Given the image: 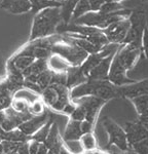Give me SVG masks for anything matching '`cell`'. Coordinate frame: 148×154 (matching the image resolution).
<instances>
[{"instance_id":"33","label":"cell","mask_w":148,"mask_h":154,"mask_svg":"<svg viewBox=\"0 0 148 154\" xmlns=\"http://www.w3.org/2000/svg\"><path fill=\"white\" fill-rule=\"evenodd\" d=\"M141 49H142V53L144 54L145 58L148 60V27L147 26L145 27L144 32H143Z\"/></svg>"},{"instance_id":"7","label":"cell","mask_w":148,"mask_h":154,"mask_svg":"<svg viewBox=\"0 0 148 154\" xmlns=\"http://www.w3.org/2000/svg\"><path fill=\"white\" fill-rule=\"evenodd\" d=\"M108 136V147H115L118 151H127L131 148L125 128L111 118H105L102 122Z\"/></svg>"},{"instance_id":"17","label":"cell","mask_w":148,"mask_h":154,"mask_svg":"<svg viewBox=\"0 0 148 154\" xmlns=\"http://www.w3.org/2000/svg\"><path fill=\"white\" fill-rule=\"evenodd\" d=\"M81 136H82V131L80 128V121L69 119L62 136L64 142H76L80 140Z\"/></svg>"},{"instance_id":"3","label":"cell","mask_w":148,"mask_h":154,"mask_svg":"<svg viewBox=\"0 0 148 154\" xmlns=\"http://www.w3.org/2000/svg\"><path fill=\"white\" fill-rule=\"evenodd\" d=\"M70 96L71 99L92 96L105 100L106 102L118 98L117 88L112 85L108 80H88L71 89Z\"/></svg>"},{"instance_id":"20","label":"cell","mask_w":148,"mask_h":154,"mask_svg":"<svg viewBox=\"0 0 148 154\" xmlns=\"http://www.w3.org/2000/svg\"><path fill=\"white\" fill-rule=\"evenodd\" d=\"M48 69L54 73H66L72 67L66 60L56 54H51L48 57Z\"/></svg>"},{"instance_id":"21","label":"cell","mask_w":148,"mask_h":154,"mask_svg":"<svg viewBox=\"0 0 148 154\" xmlns=\"http://www.w3.org/2000/svg\"><path fill=\"white\" fill-rule=\"evenodd\" d=\"M44 144L48 146L49 150L51 149H62L64 147V140L60 135L59 126L56 122H54L51 125V131H49V134Z\"/></svg>"},{"instance_id":"8","label":"cell","mask_w":148,"mask_h":154,"mask_svg":"<svg viewBox=\"0 0 148 154\" xmlns=\"http://www.w3.org/2000/svg\"><path fill=\"white\" fill-rule=\"evenodd\" d=\"M129 20L131 26L123 44H133L138 48H141L143 32L146 27L144 14L142 11H134L131 14Z\"/></svg>"},{"instance_id":"25","label":"cell","mask_w":148,"mask_h":154,"mask_svg":"<svg viewBox=\"0 0 148 154\" xmlns=\"http://www.w3.org/2000/svg\"><path fill=\"white\" fill-rule=\"evenodd\" d=\"M79 144L82 148L83 152H92L98 149V144H97V139L95 137L94 131L92 133H88L81 136Z\"/></svg>"},{"instance_id":"41","label":"cell","mask_w":148,"mask_h":154,"mask_svg":"<svg viewBox=\"0 0 148 154\" xmlns=\"http://www.w3.org/2000/svg\"><path fill=\"white\" fill-rule=\"evenodd\" d=\"M1 142H2V139H1V138H0V143H1Z\"/></svg>"},{"instance_id":"19","label":"cell","mask_w":148,"mask_h":154,"mask_svg":"<svg viewBox=\"0 0 148 154\" xmlns=\"http://www.w3.org/2000/svg\"><path fill=\"white\" fill-rule=\"evenodd\" d=\"M53 76H54V72L48 69V70L38 74V75L29 77V78H26L25 80L33 83L34 85L37 86V88L40 91V93H42L43 89H45L48 86L51 85V82H53Z\"/></svg>"},{"instance_id":"11","label":"cell","mask_w":148,"mask_h":154,"mask_svg":"<svg viewBox=\"0 0 148 154\" xmlns=\"http://www.w3.org/2000/svg\"><path fill=\"white\" fill-rule=\"evenodd\" d=\"M123 128L127 134L130 147L136 143L148 139V131L139 119L134 121H128Z\"/></svg>"},{"instance_id":"34","label":"cell","mask_w":148,"mask_h":154,"mask_svg":"<svg viewBox=\"0 0 148 154\" xmlns=\"http://www.w3.org/2000/svg\"><path fill=\"white\" fill-rule=\"evenodd\" d=\"M107 1L108 0H88L91 7V11L94 12H98L101 9V7L103 6V4Z\"/></svg>"},{"instance_id":"38","label":"cell","mask_w":148,"mask_h":154,"mask_svg":"<svg viewBox=\"0 0 148 154\" xmlns=\"http://www.w3.org/2000/svg\"><path fill=\"white\" fill-rule=\"evenodd\" d=\"M18 154H30L29 152V141L22 143L18 149Z\"/></svg>"},{"instance_id":"13","label":"cell","mask_w":148,"mask_h":154,"mask_svg":"<svg viewBox=\"0 0 148 154\" xmlns=\"http://www.w3.org/2000/svg\"><path fill=\"white\" fill-rule=\"evenodd\" d=\"M19 89L21 88L11 83L6 77L0 78V111L11 107L14 94Z\"/></svg>"},{"instance_id":"40","label":"cell","mask_w":148,"mask_h":154,"mask_svg":"<svg viewBox=\"0 0 148 154\" xmlns=\"http://www.w3.org/2000/svg\"><path fill=\"white\" fill-rule=\"evenodd\" d=\"M115 154H137V153H136L132 148H130L129 150H127V151H118V152H116Z\"/></svg>"},{"instance_id":"39","label":"cell","mask_w":148,"mask_h":154,"mask_svg":"<svg viewBox=\"0 0 148 154\" xmlns=\"http://www.w3.org/2000/svg\"><path fill=\"white\" fill-rule=\"evenodd\" d=\"M48 151H49V149L48 148V146L44 143H40L36 154H48Z\"/></svg>"},{"instance_id":"16","label":"cell","mask_w":148,"mask_h":154,"mask_svg":"<svg viewBox=\"0 0 148 154\" xmlns=\"http://www.w3.org/2000/svg\"><path fill=\"white\" fill-rule=\"evenodd\" d=\"M0 6L14 14H24L32 9L30 0H1Z\"/></svg>"},{"instance_id":"35","label":"cell","mask_w":148,"mask_h":154,"mask_svg":"<svg viewBox=\"0 0 148 154\" xmlns=\"http://www.w3.org/2000/svg\"><path fill=\"white\" fill-rule=\"evenodd\" d=\"M80 128H81V131H82V135H85V134L94 131L95 123L91 122V121H88V120H83L80 122Z\"/></svg>"},{"instance_id":"1","label":"cell","mask_w":148,"mask_h":154,"mask_svg":"<svg viewBox=\"0 0 148 154\" xmlns=\"http://www.w3.org/2000/svg\"><path fill=\"white\" fill-rule=\"evenodd\" d=\"M141 53V48H138L133 44L119 45L111 63L108 81L116 88L134 83L135 80L128 76V72L136 66Z\"/></svg>"},{"instance_id":"2","label":"cell","mask_w":148,"mask_h":154,"mask_svg":"<svg viewBox=\"0 0 148 154\" xmlns=\"http://www.w3.org/2000/svg\"><path fill=\"white\" fill-rule=\"evenodd\" d=\"M61 24L60 7H51L40 11L34 18L29 42L53 36Z\"/></svg>"},{"instance_id":"29","label":"cell","mask_w":148,"mask_h":154,"mask_svg":"<svg viewBox=\"0 0 148 154\" xmlns=\"http://www.w3.org/2000/svg\"><path fill=\"white\" fill-rule=\"evenodd\" d=\"M88 12H91V7L88 0H79L73 11L72 18L77 20L78 18H80V17L85 16V14H88Z\"/></svg>"},{"instance_id":"30","label":"cell","mask_w":148,"mask_h":154,"mask_svg":"<svg viewBox=\"0 0 148 154\" xmlns=\"http://www.w3.org/2000/svg\"><path fill=\"white\" fill-rule=\"evenodd\" d=\"M123 9V6L119 2L113 1V0H108L107 2H105L103 4V6L101 7V9L99 11L103 12V14H111V12H116Z\"/></svg>"},{"instance_id":"5","label":"cell","mask_w":148,"mask_h":154,"mask_svg":"<svg viewBox=\"0 0 148 154\" xmlns=\"http://www.w3.org/2000/svg\"><path fill=\"white\" fill-rule=\"evenodd\" d=\"M51 54H59L73 67L81 66L88 57V53H85L83 49L72 43L67 37L61 34L56 37L55 43L51 46Z\"/></svg>"},{"instance_id":"31","label":"cell","mask_w":148,"mask_h":154,"mask_svg":"<svg viewBox=\"0 0 148 154\" xmlns=\"http://www.w3.org/2000/svg\"><path fill=\"white\" fill-rule=\"evenodd\" d=\"M85 118H86V113H85V109L81 106L76 105L75 104V109H74V111L71 113V115L69 116V119H72V120H75V121H80L81 122V121L85 120Z\"/></svg>"},{"instance_id":"23","label":"cell","mask_w":148,"mask_h":154,"mask_svg":"<svg viewBox=\"0 0 148 154\" xmlns=\"http://www.w3.org/2000/svg\"><path fill=\"white\" fill-rule=\"evenodd\" d=\"M79 0H62L61 9V16H62V24L67 25L69 21L72 18L73 11L75 9Z\"/></svg>"},{"instance_id":"24","label":"cell","mask_w":148,"mask_h":154,"mask_svg":"<svg viewBox=\"0 0 148 154\" xmlns=\"http://www.w3.org/2000/svg\"><path fill=\"white\" fill-rule=\"evenodd\" d=\"M131 103L135 107L139 118L148 117V96H139L131 99Z\"/></svg>"},{"instance_id":"15","label":"cell","mask_w":148,"mask_h":154,"mask_svg":"<svg viewBox=\"0 0 148 154\" xmlns=\"http://www.w3.org/2000/svg\"><path fill=\"white\" fill-rule=\"evenodd\" d=\"M114 54H111L107 58L103 59L100 64L88 74V80H108L111 63Z\"/></svg>"},{"instance_id":"9","label":"cell","mask_w":148,"mask_h":154,"mask_svg":"<svg viewBox=\"0 0 148 154\" xmlns=\"http://www.w3.org/2000/svg\"><path fill=\"white\" fill-rule=\"evenodd\" d=\"M72 101L74 104L79 105L85 109L86 113L85 120H88L93 123H96V120H97L99 114H100L101 109L107 103L105 100H102L100 98H96V97H92V96L72 99Z\"/></svg>"},{"instance_id":"10","label":"cell","mask_w":148,"mask_h":154,"mask_svg":"<svg viewBox=\"0 0 148 154\" xmlns=\"http://www.w3.org/2000/svg\"><path fill=\"white\" fill-rule=\"evenodd\" d=\"M130 26V20L129 18H127L119 20V21L109 25L107 28H105L102 31L106 36V38L108 39L109 43L122 45V44H123V41H125V37L128 35Z\"/></svg>"},{"instance_id":"4","label":"cell","mask_w":148,"mask_h":154,"mask_svg":"<svg viewBox=\"0 0 148 154\" xmlns=\"http://www.w3.org/2000/svg\"><path fill=\"white\" fill-rule=\"evenodd\" d=\"M41 100L46 108L63 114L69 104L72 102L70 96V89L63 84L51 83L41 93Z\"/></svg>"},{"instance_id":"36","label":"cell","mask_w":148,"mask_h":154,"mask_svg":"<svg viewBox=\"0 0 148 154\" xmlns=\"http://www.w3.org/2000/svg\"><path fill=\"white\" fill-rule=\"evenodd\" d=\"M6 76V63L3 60V56L0 53V78Z\"/></svg>"},{"instance_id":"6","label":"cell","mask_w":148,"mask_h":154,"mask_svg":"<svg viewBox=\"0 0 148 154\" xmlns=\"http://www.w3.org/2000/svg\"><path fill=\"white\" fill-rule=\"evenodd\" d=\"M131 12L129 9H122L116 12H111V14H103V12H88L85 16L80 17L77 20L74 21L75 24L83 25V26L94 27L100 30H104L107 28L109 25L115 23L122 19H127L131 16Z\"/></svg>"},{"instance_id":"28","label":"cell","mask_w":148,"mask_h":154,"mask_svg":"<svg viewBox=\"0 0 148 154\" xmlns=\"http://www.w3.org/2000/svg\"><path fill=\"white\" fill-rule=\"evenodd\" d=\"M29 107H30V103L19 98H14L11 105L12 110L18 113H29Z\"/></svg>"},{"instance_id":"26","label":"cell","mask_w":148,"mask_h":154,"mask_svg":"<svg viewBox=\"0 0 148 154\" xmlns=\"http://www.w3.org/2000/svg\"><path fill=\"white\" fill-rule=\"evenodd\" d=\"M53 123H54V121L49 119V120L42 126V128H40V130H39L37 133H35L33 136L31 137V140L36 141V142H38V143H44V142H45V140H46V138H48Z\"/></svg>"},{"instance_id":"32","label":"cell","mask_w":148,"mask_h":154,"mask_svg":"<svg viewBox=\"0 0 148 154\" xmlns=\"http://www.w3.org/2000/svg\"><path fill=\"white\" fill-rule=\"evenodd\" d=\"M131 148L137 154H148V139L134 144L131 146Z\"/></svg>"},{"instance_id":"22","label":"cell","mask_w":148,"mask_h":154,"mask_svg":"<svg viewBox=\"0 0 148 154\" xmlns=\"http://www.w3.org/2000/svg\"><path fill=\"white\" fill-rule=\"evenodd\" d=\"M48 59L35 60L34 63L23 72V76L25 79L29 78V77H33V76H36V75H38V74L42 73V72L48 70Z\"/></svg>"},{"instance_id":"27","label":"cell","mask_w":148,"mask_h":154,"mask_svg":"<svg viewBox=\"0 0 148 154\" xmlns=\"http://www.w3.org/2000/svg\"><path fill=\"white\" fill-rule=\"evenodd\" d=\"M29 113H30L31 116H40L42 114L46 113V106L44 105V103L40 99L34 101L33 103L30 104V107H29Z\"/></svg>"},{"instance_id":"37","label":"cell","mask_w":148,"mask_h":154,"mask_svg":"<svg viewBox=\"0 0 148 154\" xmlns=\"http://www.w3.org/2000/svg\"><path fill=\"white\" fill-rule=\"evenodd\" d=\"M39 144L40 143L36 142V141H33V140L29 141V152H30V154H36L37 153Z\"/></svg>"},{"instance_id":"18","label":"cell","mask_w":148,"mask_h":154,"mask_svg":"<svg viewBox=\"0 0 148 154\" xmlns=\"http://www.w3.org/2000/svg\"><path fill=\"white\" fill-rule=\"evenodd\" d=\"M67 74V82H66V86L70 89H73L76 86L80 85V84L85 83V81H88L86 76L83 74V72L81 71L80 67H71L69 70L66 72Z\"/></svg>"},{"instance_id":"12","label":"cell","mask_w":148,"mask_h":154,"mask_svg":"<svg viewBox=\"0 0 148 154\" xmlns=\"http://www.w3.org/2000/svg\"><path fill=\"white\" fill-rule=\"evenodd\" d=\"M117 95L118 98H125L129 100L139 96H148V78L117 88Z\"/></svg>"},{"instance_id":"14","label":"cell","mask_w":148,"mask_h":154,"mask_svg":"<svg viewBox=\"0 0 148 154\" xmlns=\"http://www.w3.org/2000/svg\"><path fill=\"white\" fill-rule=\"evenodd\" d=\"M48 120H49V116L48 112L42 114V115H40V116H32L28 120H26L24 123H22V125H20L19 130L23 131L25 135L28 136L29 138H31V137L40 130Z\"/></svg>"}]
</instances>
